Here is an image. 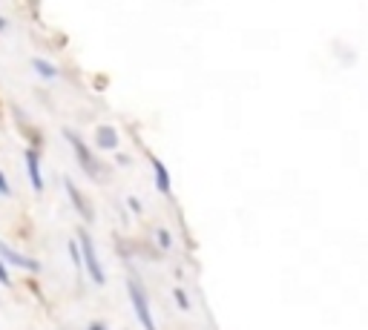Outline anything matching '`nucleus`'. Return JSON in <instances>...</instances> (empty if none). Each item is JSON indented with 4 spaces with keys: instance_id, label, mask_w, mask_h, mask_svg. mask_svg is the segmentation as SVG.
Wrapping results in <instances>:
<instances>
[{
    "instance_id": "obj_1",
    "label": "nucleus",
    "mask_w": 368,
    "mask_h": 330,
    "mask_svg": "<svg viewBox=\"0 0 368 330\" xmlns=\"http://www.w3.org/2000/svg\"><path fill=\"white\" fill-rule=\"evenodd\" d=\"M78 239H81V253H84V256H81V264L87 267V273L92 276L95 284H104L107 276H104V267H101V262H98V253H95V247H92L89 232L81 230V232H78Z\"/></svg>"
},
{
    "instance_id": "obj_2",
    "label": "nucleus",
    "mask_w": 368,
    "mask_h": 330,
    "mask_svg": "<svg viewBox=\"0 0 368 330\" xmlns=\"http://www.w3.org/2000/svg\"><path fill=\"white\" fill-rule=\"evenodd\" d=\"M127 287H130V299H132V307H135V316H139V322L144 324V330H156L152 316H150V302H147V293L141 290V284L135 279H130Z\"/></svg>"
},
{
    "instance_id": "obj_3",
    "label": "nucleus",
    "mask_w": 368,
    "mask_h": 330,
    "mask_svg": "<svg viewBox=\"0 0 368 330\" xmlns=\"http://www.w3.org/2000/svg\"><path fill=\"white\" fill-rule=\"evenodd\" d=\"M64 138H67V141L75 147V155H78V164H81V167L89 172V176H98V172H101V164L92 158V152L87 149V144L78 138V135H75V132H69V129H64Z\"/></svg>"
},
{
    "instance_id": "obj_4",
    "label": "nucleus",
    "mask_w": 368,
    "mask_h": 330,
    "mask_svg": "<svg viewBox=\"0 0 368 330\" xmlns=\"http://www.w3.org/2000/svg\"><path fill=\"white\" fill-rule=\"evenodd\" d=\"M26 169H29V181H32V190L41 192L44 190V178H41V155H37V149H26Z\"/></svg>"
},
{
    "instance_id": "obj_5",
    "label": "nucleus",
    "mask_w": 368,
    "mask_h": 330,
    "mask_svg": "<svg viewBox=\"0 0 368 330\" xmlns=\"http://www.w3.org/2000/svg\"><path fill=\"white\" fill-rule=\"evenodd\" d=\"M64 184H67V192H69V199H72L75 210H78V212H81V219H84V221H92V219H95V212H92V207L87 204V199H84V192H81L78 187H75V184H72L69 178H67Z\"/></svg>"
},
{
    "instance_id": "obj_6",
    "label": "nucleus",
    "mask_w": 368,
    "mask_h": 330,
    "mask_svg": "<svg viewBox=\"0 0 368 330\" xmlns=\"http://www.w3.org/2000/svg\"><path fill=\"white\" fill-rule=\"evenodd\" d=\"M0 256H3L6 262H12V264H17V267H24V270H32V273H37V270H41V264H37L35 259L15 253V250H12L9 244H3V241H0Z\"/></svg>"
},
{
    "instance_id": "obj_7",
    "label": "nucleus",
    "mask_w": 368,
    "mask_h": 330,
    "mask_svg": "<svg viewBox=\"0 0 368 330\" xmlns=\"http://www.w3.org/2000/svg\"><path fill=\"white\" fill-rule=\"evenodd\" d=\"M95 144H98V149H115V144H119V135H115L112 127H101V129H98V138H95Z\"/></svg>"
},
{
    "instance_id": "obj_8",
    "label": "nucleus",
    "mask_w": 368,
    "mask_h": 330,
    "mask_svg": "<svg viewBox=\"0 0 368 330\" xmlns=\"http://www.w3.org/2000/svg\"><path fill=\"white\" fill-rule=\"evenodd\" d=\"M152 169H156V187L161 192H170V172H167V167L159 158H152Z\"/></svg>"
},
{
    "instance_id": "obj_9",
    "label": "nucleus",
    "mask_w": 368,
    "mask_h": 330,
    "mask_svg": "<svg viewBox=\"0 0 368 330\" xmlns=\"http://www.w3.org/2000/svg\"><path fill=\"white\" fill-rule=\"evenodd\" d=\"M32 66H35L37 72H41L44 77H55V75H58V69H55L52 64H44V61H41V57H35V61H32Z\"/></svg>"
},
{
    "instance_id": "obj_10",
    "label": "nucleus",
    "mask_w": 368,
    "mask_h": 330,
    "mask_svg": "<svg viewBox=\"0 0 368 330\" xmlns=\"http://www.w3.org/2000/svg\"><path fill=\"white\" fill-rule=\"evenodd\" d=\"M173 296H176V304H179L182 310L190 307V302H187V296H184V290H173Z\"/></svg>"
},
{
    "instance_id": "obj_11",
    "label": "nucleus",
    "mask_w": 368,
    "mask_h": 330,
    "mask_svg": "<svg viewBox=\"0 0 368 330\" xmlns=\"http://www.w3.org/2000/svg\"><path fill=\"white\" fill-rule=\"evenodd\" d=\"M0 284H6V287L12 284V279H9V270H6V264H3V262H0Z\"/></svg>"
},
{
    "instance_id": "obj_12",
    "label": "nucleus",
    "mask_w": 368,
    "mask_h": 330,
    "mask_svg": "<svg viewBox=\"0 0 368 330\" xmlns=\"http://www.w3.org/2000/svg\"><path fill=\"white\" fill-rule=\"evenodd\" d=\"M9 181H6V176H3V169H0V196H9Z\"/></svg>"
},
{
    "instance_id": "obj_13",
    "label": "nucleus",
    "mask_w": 368,
    "mask_h": 330,
    "mask_svg": "<svg viewBox=\"0 0 368 330\" xmlns=\"http://www.w3.org/2000/svg\"><path fill=\"white\" fill-rule=\"evenodd\" d=\"M159 244H161V250L170 247V232L167 230H159Z\"/></svg>"
},
{
    "instance_id": "obj_14",
    "label": "nucleus",
    "mask_w": 368,
    "mask_h": 330,
    "mask_svg": "<svg viewBox=\"0 0 368 330\" xmlns=\"http://www.w3.org/2000/svg\"><path fill=\"white\" fill-rule=\"evenodd\" d=\"M89 330H107V324H104V322H92Z\"/></svg>"
},
{
    "instance_id": "obj_15",
    "label": "nucleus",
    "mask_w": 368,
    "mask_h": 330,
    "mask_svg": "<svg viewBox=\"0 0 368 330\" xmlns=\"http://www.w3.org/2000/svg\"><path fill=\"white\" fill-rule=\"evenodd\" d=\"M6 29V21H3V17H0V32H3Z\"/></svg>"
}]
</instances>
